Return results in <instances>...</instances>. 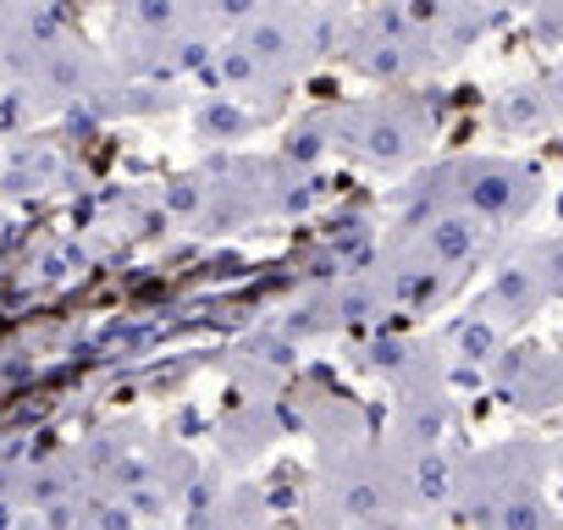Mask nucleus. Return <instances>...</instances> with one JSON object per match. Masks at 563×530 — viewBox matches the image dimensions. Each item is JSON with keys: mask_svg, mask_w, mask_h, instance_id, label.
I'll return each mask as SVG.
<instances>
[{"mask_svg": "<svg viewBox=\"0 0 563 530\" xmlns=\"http://www.w3.org/2000/svg\"><path fill=\"white\" fill-rule=\"evenodd\" d=\"M536 172L508 161V155H464L431 172L415 194L426 210H459L470 221H519L536 205Z\"/></svg>", "mask_w": 563, "mask_h": 530, "instance_id": "obj_1", "label": "nucleus"}, {"mask_svg": "<svg viewBox=\"0 0 563 530\" xmlns=\"http://www.w3.org/2000/svg\"><path fill=\"white\" fill-rule=\"evenodd\" d=\"M431 139V106L420 95H376L365 106H332V144L338 155L354 150L376 166H409Z\"/></svg>", "mask_w": 563, "mask_h": 530, "instance_id": "obj_2", "label": "nucleus"}, {"mask_svg": "<svg viewBox=\"0 0 563 530\" xmlns=\"http://www.w3.org/2000/svg\"><path fill=\"white\" fill-rule=\"evenodd\" d=\"M343 45H349V62L365 78H376V84H409V78H420V73L437 67V56L426 51V40L404 23L398 0H393V7L365 12L360 23H349L343 29Z\"/></svg>", "mask_w": 563, "mask_h": 530, "instance_id": "obj_3", "label": "nucleus"}, {"mask_svg": "<svg viewBox=\"0 0 563 530\" xmlns=\"http://www.w3.org/2000/svg\"><path fill=\"white\" fill-rule=\"evenodd\" d=\"M497 382H503V393H508L514 404L547 409V404H558V393H563V365H558L552 354H503Z\"/></svg>", "mask_w": 563, "mask_h": 530, "instance_id": "obj_4", "label": "nucleus"}, {"mask_svg": "<svg viewBox=\"0 0 563 530\" xmlns=\"http://www.w3.org/2000/svg\"><path fill=\"white\" fill-rule=\"evenodd\" d=\"M492 117H497L503 133H525V139L558 128L552 111H547V100H541V84H514V89H503L497 106H492Z\"/></svg>", "mask_w": 563, "mask_h": 530, "instance_id": "obj_5", "label": "nucleus"}, {"mask_svg": "<svg viewBox=\"0 0 563 530\" xmlns=\"http://www.w3.org/2000/svg\"><path fill=\"white\" fill-rule=\"evenodd\" d=\"M497 530H552L536 497H503L497 508Z\"/></svg>", "mask_w": 563, "mask_h": 530, "instance_id": "obj_6", "label": "nucleus"}, {"mask_svg": "<svg viewBox=\"0 0 563 530\" xmlns=\"http://www.w3.org/2000/svg\"><path fill=\"white\" fill-rule=\"evenodd\" d=\"M415 481H420V497H448V492H453V464L437 459V453H426V459L415 464Z\"/></svg>", "mask_w": 563, "mask_h": 530, "instance_id": "obj_7", "label": "nucleus"}, {"mask_svg": "<svg viewBox=\"0 0 563 530\" xmlns=\"http://www.w3.org/2000/svg\"><path fill=\"white\" fill-rule=\"evenodd\" d=\"M492 349H497V327L492 321H470L459 332V354L464 360H492Z\"/></svg>", "mask_w": 563, "mask_h": 530, "instance_id": "obj_8", "label": "nucleus"}, {"mask_svg": "<svg viewBox=\"0 0 563 530\" xmlns=\"http://www.w3.org/2000/svg\"><path fill=\"white\" fill-rule=\"evenodd\" d=\"M541 84V100H547V111H552V122L563 128V62L547 73V78H536Z\"/></svg>", "mask_w": 563, "mask_h": 530, "instance_id": "obj_9", "label": "nucleus"}, {"mask_svg": "<svg viewBox=\"0 0 563 530\" xmlns=\"http://www.w3.org/2000/svg\"><path fill=\"white\" fill-rule=\"evenodd\" d=\"M508 7H514V12H536V0H508Z\"/></svg>", "mask_w": 563, "mask_h": 530, "instance_id": "obj_10", "label": "nucleus"}, {"mask_svg": "<svg viewBox=\"0 0 563 530\" xmlns=\"http://www.w3.org/2000/svg\"><path fill=\"white\" fill-rule=\"evenodd\" d=\"M305 7H321V0H305Z\"/></svg>", "mask_w": 563, "mask_h": 530, "instance_id": "obj_11", "label": "nucleus"}, {"mask_svg": "<svg viewBox=\"0 0 563 530\" xmlns=\"http://www.w3.org/2000/svg\"><path fill=\"white\" fill-rule=\"evenodd\" d=\"M194 7H205V0H194Z\"/></svg>", "mask_w": 563, "mask_h": 530, "instance_id": "obj_12", "label": "nucleus"}]
</instances>
